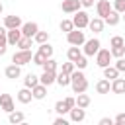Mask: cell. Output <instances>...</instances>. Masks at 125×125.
I'll use <instances>...</instances> for the list:
<instances>
[{"instance_id": "cell-1", "label": "cell", "mask_w": 125, "mask_h": 125, "mask_svg": "<svg viewBox=\"0 0 125 125\" xmlns=\"http://www.w3.org/2000/svg\"><path fill=\"white\" fill-rule=\"evenodd\" d=\"M70 86H72V92L74 94H82L88 90V80L84 76V72L80 68H76L72 74H70Z\"/></svg>"}, {"instance_id": "cell-2", "label": "cell", "mask_w": 125, "mask_h": 125, "mask_svg": "<svg viewBox=\"0 0 125 125\" xmlns=\"http://www.w3.org/2000/svg\"><path fill=\"white\" fill-rule=\"evenodd\" d=\"M100 49H102V43H100V39H98V37H92V39H86V41H84L82 53H84L86 57H94V55H96Z\"/></svg>"}, {"instance_id": "cell-3", "label": "cell", "mask_w": 125, "mask_h": 125, "mask_svg": "<svg viewBox=\"0 0 125 125\" xmlns=\"http://www.w3.org/2000/svg\"><path fill=\"white\" fill-rule=\"evenodd\" d=\"M31 61H33V53H31L29 49H20V51H16L14 57H12V62H16V64H20V66L31 62Z\"/></svg>"}, {"instance_id": "cell-4", "label": "cell", "mask_w": 125, "mask_h": 125, "mask_svg": "<svg viewBox=\"0 0 125 125\" xmlns=\"http://www.w3.org/2000/svg\"><path fill=\"white\" fill-rule=\"evenodd\" d=\"M66 41H68V45H84V41H86V35H84V31L82 29H78V27H74L72 31H68L66 33Z\"/></svg>"}, {"instance_id": "cell-5", "label": "cell", "mask_w": 125, "mask_h": 125, "mask_svg": "<svg viewBox=\"0 0 125 125\" xmlns=\"http://www.w3.org/2000/svg\"><path fill=\"white\" fill-rule=\"evenodd\" d=\"M111 59H113V55H111V51H109V49H100V51L96 53V64H98L100 68L109 66Z\"/></svg>"}, {"instance_id": "cell-6", "label": "cell", "mask_w": 125, "mask_h": 125, "mask_svg": "<svg viewBox=\"0 0 125 125\" xmlns=\"http://www.w3.org/2000/svg\"><path fill=\"white\" fill-rule=\"evenodd\" d=\"M72 21H74V27H78V29H84V27H88V23H90V16H88V12H84V10H78V12H74V18H72Z\"/></svg>"}, {"instance_id": "cell-7", "label": "cell", "mask_w": 125, "mask_h": 125, "mask_svg": "<svg viewBox=\"0 0 125 125\" xmlns=\"http://www.w3.org/2000/svg\"><path fill=\"white\" fill-rule=\"evenodd\" d=\"M80 8H82L80 0H62V4H61V10H62L64 14H74V12H78Z\"/></svg>"}, {"instance_id": "cell-8", "label": "cell", "mask_w": 125, "mask_h": 125, "mask_svg": "<svg viewBox=\"0 0 125 125\" xmlns=\"http://www.w3.org/2000/svg\"><path fill=\"white\" fill-rule=\"evenodd\" d=\"M4 74H6V78L16 80V78H20V76H21V66H20V64H16V62H12V64H8V66L4 68Z\"/></svg>"}, {"instance_id": "cell-9", "label": "cell", "mask_w": 125, "mask_h": 125, "mask_svg": "<svg viewBox=\"0 0 125 125\" xmlns=\"http://www.w3.org/2000/svg\"><path fill=\"white\" fill-rule=\"evenodd\" d=\"M111 10H113V6L109 4V0H98V4H96V12H98L100 18H105Z\"/></svg>"}, {"instance_id": "cell-10", "label": "cell", "mask_w": 125, "mask_h": 125, "mask_svg": "<svg viewBox=\"0 0 125 125\" xmlns=\"http://www.w3.org/2000/svg\"><path fill=\"white\" fill-rule=\"evenodd\" d=\"M21 25H23V23H21V18L16 16V14L4 18V27H6V29H16V27H21Z\"/></svg>"}, {"instance_id": "cell-11", "label": "cell", "mask_w": 125, "mask_h": 125, "mask_svg": "<svg viewBox=\"0 0 125 125\" xmlns=\"http://www.w3.org/2000/svg\"><path fill=\"white\" fill-rule=\"evenodd\" d=\"M68 115H70V121H74V123H80V121H84V119H86V109H84V107H78V105H74V107L68 111Z\"/></svg>"}, {"instance_id": "cell-12", "label": "cell", "mask_w": 125, "mask_h": 125, "mask_svg": "<svg viewBox=\"0 0 125 125\" xmlns=\"http://www.w3.org/2000/svg\"><path fill=\"white\" fill-rule=\"evenodd\" d=\"M37 31H39V25H37L35 21H25V23L21 25V33H23L25 37H35Z\"/></svg>"}, {"instance_id": "cell-13", "label": "cell", "mask_w": 125, "mask_h": 125, "mask_svg": "<svg viewBox=\"0 0 125 125\" xmlns=\"http://www.w3.org/2000/svg\"><path fill=\"white\" fill-rule=\"evenodd\" d=\"M18 102L20 104H29L31 100H33V92H31V88H27V86H23L20 92H18Z\"/></svg>"}, {"instance_id": "cell-14", "label": "cell", "mask_w": 125, "mask_h": 125, "mask_svg": "<svg viewBox=\"0 0 125 125\" xmlns=\"http://www.w3.org/2000/svg\"><path fill=\"white\" fill-rule=\"evenodd\" d=\"M0 107H2L6 113L14 111V100H12L10 94H0Z\"/></svg>"}, {"instance_id": "cell-15", "label": "cell", "mask_w": 125, "mask_h": 125, "mask_svg": "<svg viewBox=\"0 0 125 125\" xmlns=\"http://www.w3.org/2000/svg\"><path fill=\"white\" fill-rule=\"evenodd\" d=\"M104 25H105V20L104 18H94V20H90V23H88V27H90V31H94V33H102L104 31Z\"/></svg>"}, {"instance_id": "cell-16", "label": "cell", "mask_w": 125, "mask_h": 125, "mask_svg": "<svg viewBox=\"0 0 125 125\" xmlns=\"http://www.w3.org/2000/svg\"><path fill=\"white\" fill-rule=\"evenodd\" d=\"M21 27H16V29H8L6 37H8V45H18V41L21 39Z\"/></svg>"}, {"instance_id": "cell-17", "label": "cell", "mask_w": 125, "mask_h": 125, "mask_svg": "<svg viewBox=\"0 0 125 125\" xmlns=\"http://www.w3.org/2000/svg\"><path fill=\"white\" fill-rule=\"evenodd\" d=\"M39 82L45 84V86L55 84V82H57V72H53V70H43V74L39 76Z\"/></svg>"}, {"instance_id": "cell-18", "label": "cell", "mask_w": 125, "mask_h": 125, "mask_svg": "<svg viewBox=\"0 0 125 125\" xmlns=\"http://www.w3.org/2000/svg\"><path fill=\"white\" fill-rule=\"evenodd\" d=\"M96 92H98V94H109V92H111V82H109L107 78L98 80V82H96Z\"/></svg>"}, {"instance_id": "cell-19", "label": "cell", "mask_w": 125, "mask_h": 125, "mask_svg": "<svg viewBox=\"0 0 125 125\" xmlns=\"http://www.w3.org/2000/svg\"><path fill=\"white\" fill-rule=\"evenodd\" d=\"M31 92H33V100H43L45 96H47V86L45 84H35L33 88H31Z\"/></svg>"}, {"instance_id": "cell-20", "label": "cell", "mask_w": 125, "mask_h": 125, "mask_svg": "<svg viewBox=\"0 0 125 125\" xmlns=\"http://www.w3.org/2000/svg\"><path fill=\"white\" fill-rule=\"evenodd\" d=\"M111 92L113 94H125V78H115L111 80Z\"/></svg>"}, {"instance_id": "cell-21", "label": "cell", "mask_w": 125, "mask_h": 125, "mask_svg": "<svg viewBox=\"0 0 125 125\" xmlns=\"http://www.w3.org/2000/svg\"><path fill=\"white\" fill-rule=\"evenodd\" d=\"M104 20H105V23H107V25H111V27H113V25H117V23L121 21V14H119V12H115V10H111Z\"/></svg>"}, {"instance_id": "cell-22", "label": "cell", "mask_w": 125, "mask_h": 125, "mask_svg": "<svg viewBox=\"0 0 125 125\" xmlns=\"http://www.w3.org/2000/svg\"><path fill=\"white\" fill-rule=\"evenodd\" d=\"M23 119H25V115H23L21 111H16V109H14V111L8 113V121L14 123V125H16V123H23Z\"/></svg>"}, {"instance_id": "cell-23", "label": "cell", "mask_w": 125, "mask_h": 125, "mask_svg": "<svg viewBox=\"0 0 125 125\" xmlns=\"http://www.w3.org/2000/svg\"><path fill=\"white\" fill-rule=\"evenodd\" d=\"M80 55H84V53L80 51V47H78V45H72V47L66 51V57H68V61H72V62H74V61H76Z\"/></svg>"}, {"instance_id": "cell-24", "label": "cell", "mask_w": 125, "mask_h": 125, "mask_svg": "<svg viewBox=\"0 0 125 125\" xmlns=\"http://www.w3.org/2000/svg\"><path fill=\"white\" fill-rule=\"evenodd\" d=\"M57 84L62 86V88H64V86H70V74H66V72H62V70L57 72Z\"/></svg>"}, {"instance_id": "cell-25", "label": "cell", "mask_w": 125, "mask_h": 125, "mask_svg": "<svg viewBox=\"0 0 125 125\" xmlns=\"http://www.w3.org/2000/svg\"><path fill=\"white\" fill-rule=\"evenodd\" d=\"M35 84H39V76H37V74H33V72L25 74V78H23V86H27V88H33Z\"/></svg>"}, {"instance_id": "cell-26", "label": "cell", "mask_w": 125, "mask_h": 125, "mask_svg": "<svg viewBox=\"0 0 125 125\" xmlns=\"http://www.w3.org/2000/svg\"><path fill=\"white\" fill-rule=\"evenodd\" d=\"M90 102H92V100H90V96H88V94H84V92L76 96V105H78V107H84V109H86V107L90 105Z\"/></svg>"}, {"instance_id": "cell-27", "label": "cell", "mask_w": 125, "mask_h": 125, "mask_svg": "<svg viewBox=\"0 0 125 125\" xmlns=\"http://www.w3.org/2000/svg\"><path fill=\"white\" fill-rule=\"evenodd\" d=\"M119 76V70L115 68V66H105L104 68V78H107V80H115Z\"/></svg>"}, {"instance_id": "cell-28", "label": "cell", "mask_w": 125, "mask_h": 125, "mask_svg": "<svg viewBox=\"0 0 125 125\" xmlns=\"http://www.w3.org/2000/svg\"><path fill=\"white\" fill-rule=\"evenodd\" d=\"M55 111H57L59 115H64V113H68V111H70V107L66 105V102H64V100H59V102L55 104Z\"/></svg>"}, {"instance_id": "cell-29", "label": "cell", "mask_w": 125, "mask_h": 125, "mask_svg": "<svg viewBox=\"0 0 125 125\" xmlns=\"http://www.w3.org/2000/svg\"><path fill=\"white\" fill-rule=\"evenodd\" d=\"M33 41H35L37 45L47 43V41H49V31H37V33H35V37H33Z\"/></svg>"}, {"instance_id": "cell-30", "label": "cell", "mask_w": 125, "mask_h": 125, "mask_svg": "<svg viewBox=\"0 0 125 125\" xmlns=\"http://www.w3.org/2000/svg\"><path fill=\"white\" fill-rule=\"evenodd\" d=\"M59 27H61V31L68 33V31H72V29H74V21H72V20H62V21L59 23Z\"/></svg>"}, {"instance_id": "cell-31", "label": "cell", "mask_w": 125, "mask_h": 125, "mask_svg": "<svg viewBox=\"0 0 125 125\" xmlns=\"http://www.w3.org/2000/svg\"><path fill=\"white\" fill-rule=\"evenodd\" d=\"M31 41H33V37H25V35H21V39L18 41V49H29L31 47Z\"/></svg>"}, {"instance_id": "cell-32", "label": "cell", "mask_w": 125, "mask_h": 125, "mask_svg": "<svg viewBox=\"0 0 125 125\" xmlns=\"http://www.w3.org/2000/svg\"><path fill=\"white\" fill-rule=\"evenodd\" d=\"M47 59H49V57H47V55H43L41 51L33 53V64H39V66H43V62H45Z\"/></svg>"}, {"instance_id": "cell-33", "label": "cell", "mask_w": 125, "mask_h": 125, "mask_svg": "<svg viewBox=\"0 0 125 125\" xmlns=\"http://www.w3.org/2000/svg\"><path fill=\"white\" fill-rule=\"evenodd\" d=\"M57 64H59V62L51 57V59H47V61L43 62V70H53V72H57Z\"/></svg>"}, {"instance_id": "cell-34", "label": "cell", "mask_w": 125, "mask_h": 125, "mask_svg": "<svg viewBox=\"0 0 125 125\" xmlns=\"http://www.w3.org/2000/svg\"><path fill=\"white\" fill-rule=\"evenodd\" d=\"M37 51H41V53H43V55H47V57H49V59H51V57H53V47H51V45H49V41H47V43H41V45H39V49H37Z\"/></svg>"}, {"instance_id": "cell-35", "label": "cell", "mask_w": 125, "mask_h": 125, "mask_svg": "<svg viewBox=\"0 0 125 125\" xmlns=\"http://www.w3.org/2000/svg\"><path fill=\"white\" fill-rule=\"evenodd\" d=\"M74 64H76V68H80V70H84L86 66H88V59H86V55H80L76 61H74Z\"/></svg>"}, {"instance_id": "cell-36", "label": "cell", "mask_w": 125, "mask_h": 125, "mask_svg": "<svg viewBox=\"0 0 125 125\" xmlns=\"http://www.w3.org/2000/svg\"><path fill=\"white\" fill-rule=\"evenodd\" d=\"M61 70H62V72H66V74H72V72L76 70V64H74L72 61H68V62H62Z\"/></svg>"}, {"instance_id": "cell-37", "label": "cell", "mask_w": 125, "mask_h": 125, "mask_svg": "<svg viewBox=\"0 0 125 125\" xmlns=\"http://www.w3.org/2000/svg\"><path fill=\"white\" fill-rule=\"evenodd\" d=\"M109 51H111V55H113L115 59H119V57H123V55H125V45H119V47H111Z\"/></svg>"}, {"instance_id": "cell-38", "label": "cell", "mask_w": 125, "mask_h": 125, "mask_svg": "<svg viewBox=\"0 0 125 125\" xmlns=\"http://www.w3.org/2000/svg\"><path fill=\"white\" fill-rule=\"evenodd\" d=\"M111 6H113V10H115V12H119V14H123V12H125V0H113V4H111Z\"/></svg>"}, {"instance_id": "cell-39", "label": "cell", "mask_w": 125, "mask_h": 125, "mask_svg": "<svg viewBox=\"0 0 125 125\" xmlns=\"http://www.w3.org/2000/svg\"><path fill=\"white\" fill-rule=\"evenodd\" d=\"M109 45H111V47H119V45H125V39H123L121 35H113V37H111V41H109Z\"/></svg>"}, {"instance_id": "cell-40", "label": "cell", "mask_w": 125, "mask_h": 125, "mask_svg": "<svg viewBox=\"0 0 125 125\" xmlns=\"http://www.w3.org/2000/svg\"><path fill=\"white\" fill-rule=\"evenodd\" d=\"M6 47H8V37L6 35H0V57L6 55Z\"/></svg>"}, {"instance_id": "cell-41", "label": "cell", "mask_w": 125, "mask_h": 125, "mask_svg": "<svg viewBox=\"0 0 125 125\" xmlns=\"http://www.w3.org/2000/svg\"><path fill=\"white\" fill-rule=\"evenodd\" d=\"M115 68H117L119 72H125V59H123V57H119V59L115 61Z\"/></svg>"}, {"instance_id": "cell-42", "label": "cell", "mask_w": 125, "mask_h": 125, "mask_svg": "<svg viewBox=\"0 0 125 125\" xmlns=\"http://www.w3.org/2000/svg\"><path fill=\"white\" fill-rule=\"evenodd\" d=\"M113 123H117V125H125V113H117L115 119H113Z\"/></svg>"}, {"instance_id": "cell-43", "label": "cell", "mask_w": 125, "mask_h": 125, "mask_svg": "<svg viewBox=\"0 0 125 125\" xmlns=\"http://www.w3.org/2000/svg\"><path fill=\"white\" fill-rule=\"evenodd\" d=\"M53 123H55V125H68V119H64L62 115H59V117H57Z\"/></svg>"}, {"instance_id": "cell-44", "label": "cell", "mask_w": 125, "mask_h": 125, "mask_svg": "<svg viewBox=\"0 0 125 125\" xmlns=\"http://www.w3.org/2000/svg\"><path fill=\"white\" fill-rule=\"evenodd\" d=\"M113 123V119H109V117H102L100 119V125H111Z\"/></svg>"}, {"instance_id": "cell-45", "label": "cell", "mask_w": 125, "mask_h": 125, "mask_svg": "<svg viewBox=\"0 0 125 125\" xmlns=\"http://www.w3.org/2000/svg\"><path fill=\"white\" fill-rule=\"evenodd\" d=\"M80 4H82L84 8H92V6H94V0H80Z\"/></svg>"}, {"instance_id": "cell-46", "label": "cell", "mask_w": 125, "mask_h": 125, "mask_svg": "<svg viewBox=\"0 0 125 125\" xmlns=\"http://www.w3.org/2000/svg\"><path fill=\"white\" fill-rule=\"evenodd\" d=\"M6 33H8V29H6L4 25H0V35H6Z\"/></svg>"}, {"instance_id": "cell-47", "label": "cell", "mask_w": 125, "mask_h": 125, "mask_svg": "<svg viewBox=\"0 0 125 125\" xmlns=\"http://www.w3.org/2000/svg\"><path fill=\"white\" fill-rule=\"evenodd\" d=\"M4 12V4H2V0H0V14Z\"/></svg>"}, {"instance_id": "cell-48", "label": "cell", "mask_w": 125, "mask_h": 125, "mask_svg": "<svg viewBox=\"0 0 125 125\" xmlns=\"http://www.w3.org/2000/svg\"><path fill=\"white\" fill-rule=\"evenodd\" d=\"M121 20H123V21H125V12H123V14H121Z\"/></svg>"}]
</instances>
